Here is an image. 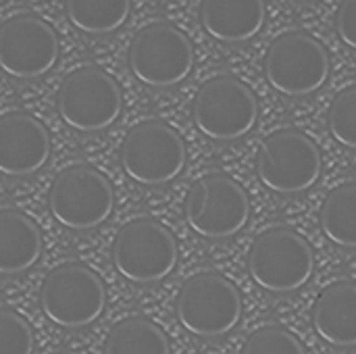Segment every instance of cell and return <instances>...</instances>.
<instances>
[{
	"mask_svg": "<svg viewBox=\"0 0 356 354\" xmlns=\"http://www.w3.org/2000/svg\"><path fill=\"white\" fill-rule=\"evenodd\" d=\"M248 271L259 288L273 294H288L311 282L315 257L300 234L288 227H273L252 242Z\"/></svg>",
	"mask_w": 356,
	"mask_h": 354,
	"instance_id": "cell-1",
	"label": "cell"
},
{
	"mask_svg": "<svg viewBox=\"0 0 356 354\" xmlns=\"http://www.w3.org/2000/svg\"><path fill=\"white\" fill-rule=\"evenodd\" d=\"M129 71L148 88H173L194 67L190 38L173 23L156 21L140 29L127 52Z\"/></svg>",
	"mask_w": 356,
	"mask_h": 354,
	"instance_id": "cell-2",
	"label": "cell"
},
{
	"mask_svg": "<svg viewBox=\"0 0 356 354\" xmlns=\"http://www.w3.org/2000/svg\"><path fill=\"white\" fill-rule=\"evenodd\" d=\"M40 307L48 321L65 330L92 325L106 307L102 280L79 263L52 269L40 292Z\"/></svg>",
	"mask_w": 356,
	"mask_h": 354,
	"instance_id": "cell-3",
	"label": "cell"
},
{
	"mask_svg": "<svg viewBox=\"0 0 356 354\" xmlns=\"http://www.w3.org/2000/svg\"><path fill=\"white\" fill-rule=\"evenodd\" d=\"M175 313L186 332L198 338H221L242 317L238 288L219 273L192 275L179 290Z\"/></svg>",
	"mask_w": 356,
	"mask_h": 354,
	"instance_id": "cell-4",
	"label": "cell"
},
{
	"mask_svg": "<svg viewBox=\"0 0 356 354\" xmlns=\"http://www.w3.org/2000/svg\"><path fill=\"white\" fill-rule=\"evenodd\" d=\"M323 169L317 144L298 129L269 134L257 154V175L277 194H298L313 188Z\"/></svg>",
	"mask_w": 356,
	"mask_h": 354,
	"instance_id": "cell-5",
	"label": "cell"
},
{
	"mask_svg": "<svg viewBox=\"0 0 356 354\" xmlns=\"http://www.w3.org/2000/svg\"><path fill=\"white\" fill-rule=\"evenodd\" d=\"M48 209L63 227L86 232L102 225L111 217L115 192L98 169L90 165H71L52 182Z\"/></svg>",
	"mask_w": 356,
	"mask_h": 354,
	"instance_id": "cell-6",
	"label": "cell"
},
{
	"mask_svg": "<svg viewBox=\"0 0 356 354\" xmlns=\"http://www.w3.org/2000/svg\"><path fill=\"white\" fill-rule=\"evenodd\" d=\"M192 117L202 136L232 142L252 131L259 119V102L244 81L221 75L202 83L192 104Z\"/></svg>",
	"mask_w": 356,
	"mask_h": 354,
	"instance_id": "cell-7",
	"label": "cell"
},
{
	"mask_svg": "<svg viewBox=\"0 0 356 354\" xmlns=\"http://www.w3.org/2000/svg\"><path fill=\"white\" fill-rule=\"evenodd\" d=\"M111 257L127 282L156 284L175 269L177 242L163 223L142 217L119 230Z\"/></svg>",
	"mask_w": 356,
	"mask_h": 354,
	"instance_id": "cell-8",
	"label": "cell"
},
{
	"mask_svg": "<svg viewBox=\"0 0 356 354\" xmlns=\"http://www.w3.org/2000/svg\"><path fill=\"white\" fill-rule=\"evenodd\" d=\"M330 54L309 33L290 31L273 40L265 54V77L284 96H309L321 90L330 77Z\"/></svg>",
	"mask_w": 356,
	"mask_h": 354,
	"instance_id": "cell-9",
	"label": "cell"
},
{
	"mask_svg": "<svg viewBox=\"0 0 356 354\" xmlns=\"http://www.w3.org/2000/svg\"><path fill=\"white\" fill-rule=\"evenodd\" d=\"M56 108L65 125L75 131H102L111 127L121 111L119 83L98 67H83L65 77L58 88Z\"/></svg>",
	"mask_w": 356,
	"mask_h": 354,
	"instance_id": "cell-10",
	"label": "cell"
},
{
	"mask_svg": "<svg viewBox=\"0 0 356 354\" xmlns=\"http://www.w3.org/2000/svg\"><path fill=\"white\" fill-rule=\"evenodd\" d=\"M121 167L140 186H165L184 171L186 144L163 121L138 123L123 140Z\"/></svg>",
	"mask_w": 356,
	"mask_h": 354,
	"instance_id": "cell-11",
	"label": "cell"
},
{
	"mask_svg": "<svg viewBox=\"0 0 356 354\" xmlns=\"http://www.w3.org/2000/svg\"><path fill=\"white\" fill-rule=\"evenodd\" d=\"M250 217L246 190L227 175H204L188 192L186 221L202 238L223 240L240 234Z\"/></svg>",
	"mask_w": 356,
	"mask_h": 354,
	"instance_id": "cell-12",
	"label": "cell"
},
{
	"mask_svg": "<svg viewBox=\"0 0 356 354\" xmlns=\"http://www.w3.org/2000/svg\"><path fill=\"white\" fill-rule=\"evenodd\" d=\"M58 61L54 29L35 15H17L0 27V69L15 79H38Z\"/></svg>",
	"mask_w": 356,
	"mask_h": 354,
	"instance_id": "cell-13",
	"label": "cell"
},
{
	"mask_svg": "<svg viewBox=\"0 0 356 354\" xmlns=\"http://www.w3.org/2000/svg\"><path fill=\"white\" fill-rule=\"evenodd\" d=\"M50 159V136L42 121L29 113L0 117V173L27 177L38 173Z\"/></svg>",
	"mask_w": 356,
	"mask_h": 354,
	"instance_id": "cell-14",
	"label": "cell"
},
{
	"mask_svg": "<svg viewBox=\"0 0 356 354\" xmlns=\"http://www.w3.org/2000/svg\"><path fill=\"white\" fill-rule=\"evenodd\" d=\"M265 0H202L200 21L204 31L223 44L252 40L265 25Z\"/></svg>",
	"mask_w": 356,
	"mask_h": 354,
	"instance_id": "cell-15",
	"label": "cell"
},
{
	"mask_svg": "<svg viewBox=\"0 0 356 354\" xmlns=\"http://www.w3.org/2000/svg\"><path fill=\"white\" fill-rule=\"evenodd\" d=\"M313 328L323 342L336 348L356 346V284L336 282L317 296Z\"/></svg>",
	"mask_w": 356,
	"mask_h": 354,
	"instance_id": "cell-16",
	"label": "cell"
},
{
	"mask_svg": "<svg viewBox=\"0 0 356 354\" xmlns=\"http://www.w3.org/2000/svg\"><path fill=\"white\" fill-rule=\"evenodd\" d=\"M42 255L38 225L15 209L0 211V275H19L31 269Z\"/></svg>",
	"mask_w": 356,
	"mask_h": 354,
	"instance_id": "cell-17",
	"label": "cell"
},
{
	"mask_svg": "<svg viewBox=\"0 0 356 354\" xmlns=\"http://www.w3.org/2000/svg\"><path fill=\"white\" fill-rule=\"evenodd\" d=\"M69 23L88 35L113 33L125 25L131 0H65Z\"/></svg>",
	"mask_w": 356,
	"mask_h": 354,
	"instance_id": "cell-18",
	"label": "cell"
},
{
	"mask_svg": "<svg viewBox=\"0 0 356 354\" xmlns=\"http://www.w3.org/2000/svg\"><path fill=\"white\" fill-rule=\"evenodd\" d=\"M104 354H171V346L156 323L144 317H129L108 332Z\"/></svg>",
	"mask_w": 356,
	"mask_h": 354,
	"instance_id": "cell-19",
	"label": "cell"
},
{
	"mask_svg": "<svg viewBox=\"0 0 356 354\" xmlns=\"http://www.w3.org/2000/svg\"><path fill=\"white\" fill-rule=\"evenodd\" d=\"M321 230L334 244L356 248V182L334 188L321 207Z\"/></svg>",
	"mask_w": 356,
	"mask_h": 354,
	"instance_id": "cell-20",
	"label": "cell"
},
{
	"mask_svg": "<svg viewBox=\"0 0 356 354\" xmlns=\"http://www.w3.org/2000/svg\"><path fill=\"white\" fill-rule=\"evenodd\" d=\"M327 123L332 136L342 146L356 150V86L342 90L334 98L330 106Z\"/></svg>",
	"mask_w": 356,
	"mask_h": 354,
	"instance_id": "cell-21",
	"label": "cell"
},
{
	"mask_svg": "<svg viewBox=\"0 0 356 354\" xmlns=\"http://www.w3.org/2000/svg\"><path fill=\"white\" fill-rule=\"evenodd\" d=\"M242 354H307L300 340L284 328H263L254 332Z\"/></svg>",
	"mask_w": 356,
	"mask_h": 354,
	"instance_id": "cell-22",
	"label": "cell"
},
{
	"mask_svg": "<svg viewBox=\"0 0 356 354\" xmlns=\"http://www.w3.org/2000/svg\"><path fill=\"white\" fill-rule=\"evenodd\" d=\"M33 332L29 323L10 309H0V354H31Z\"/></svg>",
	"mask_w": 356,
	"mask_h": 354,
	"instance_id": "cell-23",
	"label": "cell"
},
{
	"mask_svg": "<svg viewBox=\"0 0 356 354\" xmlns=\"http://www.w3.org/2000/svg\"><path fill=\"white\" fill-rule=\"evenodd\" d=\"M336 31L346 46L356 50V0H342L336 13Z\"/></svg>",
	"mask_w": 356,
	"mask_h": 354,
	"instance_id": "cell-24",
	"label": "cell"
}]
</instances>
